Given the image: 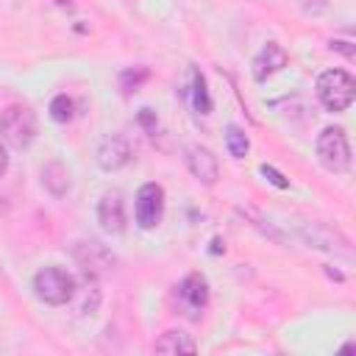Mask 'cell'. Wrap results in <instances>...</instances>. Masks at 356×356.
Returning <instances> with one entry per match:
<instances>
[{"instance_id":"10","label":"cell","mask_w":356,"mask_h":356,"mask_svg":"<svg viewBox=\"0 0 356 356\" xmlns=\"http://www.w3.org/2000/svg\"><path fill=\"white\" fill-rule=\"evenodd\" d=\"M281 67H286V50L278 42H267L261 47V53L253 58V78L256 81H267Z\"/></svg>"},{"instance_id":"20","label":"cell","mask_w":356,"mask_h":356,"mask_svg":"<svg viewBox=\"0 0 356 356\" xmlns=\"http://www.w3.org/2000/svg\"><path fill=\"white\" fill-rule=\"evenodd\" d=\"M56 6H70V0H53Z\"/></svg>"},{"instance_id":"13","label":"cell","mask_w":356,"mask_h":356,"mask_svg":"<svg viewBox=\"0 0 356 356\" xmlns=\"http://www.w3.org/2000/svg\"><path fill=\"white\" fill-rule=\"evenodd\" d=\"M192 103L200 114H209L211 111V97H209V89H206V78L200 72L192 75Z\"/></svg>"},{"instance_id":"11","label":"cell","mask_w":356,"mask_h":356,"mask_svg":"<svg viewBox=\"0 0 356 356\" xmlns=\"http://www.w3.org/2000/svg\"><path fill=\"white\" fill-rule=\"evenodd\" d=\"M156 353H195V342L184 331H164L156 339Z\"/></svg>"},{"instance_id":"9","label":"cell","mask_w":356,"mask_h":356,"mask_svg":"<svg viewBox=\"0 0 356 356\" xmlns=\"http://www.w3.org/2000/svg\"><path fill=\"white\" fill-rule=\"evenodd\" d=\"M178 300H181L192 314L200 312V309H206V303H209V281H206L200 273L186 275V278L181 281V286H178Z\"/></svg>"},{"instance_id":"14","label":"cell","mask_w":356,"mask_h":356,"mask_svg":"<svg viewBox=\"0 0 356 356\" xmlns=\"http://www.w3.org/2000/svg\"><path fill=\"white\" fill-rule=\"evenodd\" d=\"M225 145H228V153H231L234 159H242V156L248 153V147H250L245 131H239L236 125H228V128H225Z\"/></svg>"},{"instance_id":"16","label":"cell","mask_w":356,"mask_h":356,"mask_svg":"<svg viewBox=\"0 0 356 356\" xmlns=\"http://www.w3.org/2000/svg\"><path fill=\"white\" fill-rule=\"evenodd\" d=\"M145 78H147V70H145V67H139L136 72H134V70H125L120 81H122V89H125V92H131V89H136Z\"/></svg>"},{"instance_id":"19","label":"cell","mask_w":356,"mask_h":356,"mask_svg":"<svg viewBox=\"0 0 356 356\" xmlns=\"http://www.w3.org/2000/svg\"><path fill=\"white\" fill-rule=\"evenodd\" d=\"M331 47H337V50H342V53L353 56V47H345V42H331Z\"/></svg>"},{"instance_id":"2","label":"cell","mask_w":356,"mask_h":356,"mask_svg":"<svg viewBox=\"0 0 356 356\" xmlns=\"http://www.w3.org/2000/svg\"><path fill=\"white\" fill-rule=\"evenodd\" d=\"M36 298L50 306H64L75 295V278L61 267H44L33 275Z\"/></svg>"},{"instance_id":"4","label":"cell","mask_w":356,"mask_h":356,"mask_svg":"<svg viewBox=\"0 0 356 356\" xmlns=\"http://www.w3.org/2000/svg\"><path fill=\"white\" fill-rule=\"evenodd\" d=\"M317 159L331 172H345L350 167V145L342 128H325L317 136Z\"/></svg>"},{"instance_id":"12","label":"cell","mask_w":356,"mask_h":356,"mask_svg":"<svg viewBox=\"0 0 356 356\" xmlns=\"http://www.w3.org/2000/svg\"><path fill=\"white\" fill-rule=\"evenodd\" d=\"M42 178H44V184L50 186L53 195H64V192L70 189V175H67V170H64L61 164H47V167L42 170Z\"/></svg>"},{"instance_id":"18","label":"cell","mask_w":356,"mask_h":356,"mask_svg":"<svg viewBox=\"0 0 356 356\" xmlns=\"http://www.w3.org/2000/svg\"><path fill=\"white\" fill-rule=\"evenodd\" d=\"M8 170V153H6V147L0 145V175Z\"/></svg>"},{"instance_id":"5","label":"cell","mask_w":356,"mask_h":356,"mask_svg":"<svg viewBox=\"0 0 356 356\" xmlns=\"http://www.w3.org/2000/svg\"><path fill=\"white\" fill-rule=\"evenodd\" d=\"M164 217V189L159 184H142L136 192V222L139 228H156Z\"/></svg>"},{"instance_id":"6","label":"cell","mask_w":356,"mask_h":356,"mask_svg":"<svg viewBox=\"0 0 356 356\" xmlns=\"http://www.w3.org/2000/svg\"><path fill=\"white\" fill-rule=\"evenodd\" d=\"M128 159H131V145H128V139L122 134L106 136L100 142V147H97V164L103 170H120V167L128 164Z\"/></svg>"},{"instance_id":"7","label":"cell","mask_w":356,"mask_h":356,"mask_svg":"<svg viewBox=\"0 0 356 356\" xmlns=\"http://www.w3.org/2000/svg\"><path fill=\"white\" fill-rule=\"evenodd\" d=\"M97 220L103 225V231L108 234H120L125 228V203L120 192H106L97 203Z\"/></svg>"},{"instance_id":"3","label":"cell","mask_w":356,"mask_h":356,"mask_svg":"<svg viewBox=\"0 0 356 356\" xmlns=\"http://www.w3.org/2000/svg\"><path fill=\"white\" fill-rule=\"evenodd\" d=\"M0 136L11 147H28L36 139V114L28 106H8L0 114Z\"/></svg>"},{"instance_id":"1","label":"cell","mask_w":356,"mask_h":356,"mask_svg":"<svg viewBox=\"0 0 356 356\" xmlns=\"http://www.w3.org/2000/svg\"><path fill=\"white\" fill-rule=\"evenodd\" d=\"M356 81L345 70H325L317 78V97L325 106V111H345L353 103Z\"/></svg>"},{"instance_id":"15","label":"cell","mask_w":356,"mask_h":356,"mask_svg":"<svg viewBox=\"0 0 356 356\" xmlns=\"http://www.w3.org/2000/svg\"><path fill=\"white\" fill-rule=\"evenodd\" d=\"M50 117H53L56 122L72 120V100H70L67 95H56V97L50 100Z\"/></svg>"},{"instance_id":"8","label":"cell","mask_w":356,"mask_h":356,"mask_svg":"<svg viewBox=\"0 0 356 356\" xmlns=\"http://www.w3.org/2000/svg\"><path fill=\"white\" fill-rule=\"evenodd\" d=\"M186 167H189V172H192L197 181H203V184H214V181H217V172H220L214 153H211L209 147H200V145L186 147Z\"/></svg>"},{"instance_id":"17","label":"cell","mask_w":356,"mask_h":356,"mask_svg":"<svg viewBox=\"0 0 356 356\" xmlns=\"http://www.w3.org/2000/svg\"><path fill=\"white\" fill-rule=\"evenodd\" d=\"M261 175H267V178H270V181H273L278 189H286V186H289V181H286V178H284L278 170H273V167H267V164H261Z\"/></svg>"}]
</instances>
